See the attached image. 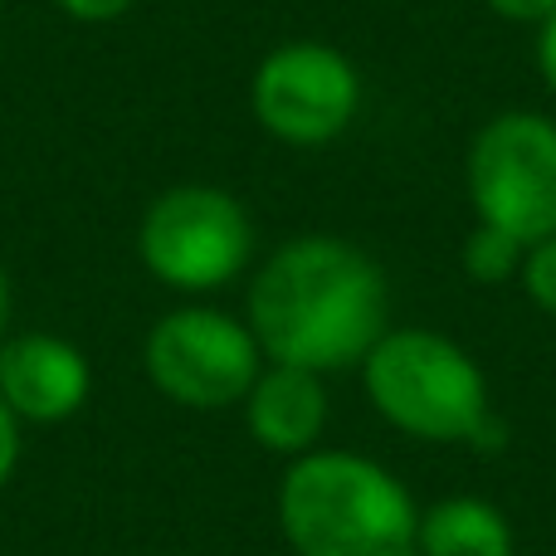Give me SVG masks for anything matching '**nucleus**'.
<instances>
[{
  "mask_svg": "<svg viewBox=\"0 0 556 556\" xmlns=\"http://www.w3.org/2000/svg\"><path fill=\"white\" fill-rule=\"evenodd\" d=\"M250 332L264 362L346 371L391 332V283L381 264L337 235H298L250 283Z\"/></svg>",
  "mask_w": 556,
  "mask_h": 556,
  "instance_id": "f257e3e1",
  "label": "nucleus"
},
{
  "mask_svg": "<svg viewBox=\"0 0 556 556\" xmlns=\"http://www.w3.org/2000/svg\"><path fill=\"white\" fill-rule=\"evenodd\" d=\"M278 528L298 556H415L420 508L386 464L313 450L278 483Z\"/></svg>",
  "mask_w": 556,
  "mask_h": 556,
  "instance_id": "f03ea898",
  "label": "nucleus"
},
{
  "mask_svg": "<svg viewBox=\"0 0 556 556\" xmlns=\"http://www.w3.org/2000/svg\"><path fill=\"white\" fill-rule=\"evenodd\" d=\"M362 381L381 420L430 444H469L493 415L479 362L430 327H391L366 352Z\"/></svg>",
  "mask_w": 556,
  "mask_h": 556,
  "instance_id": "7ed1b4c3",
  "label": "nucleus"
},
{
  "mask_svg": "<svg viewBox=\"0 0 556 556\" xmlns=\"http://www.w3.org/2000/svg\"><path fill=\"white\" fill-rule=\"evenodd\" d=\"M137 254L147 274L181 293H215L244 274L254 254V220L220 186H172L142 215Z\"/></svg>",
  "mask_w": 556,
  "mask_h": 556,
  "instance_id": "20e7f679",
  "label": "nucleus"
},
{
  "mask_svg": "<svg viewBox=\"0 0 556 556\" xmlns=\"http://www.w3.org/2000/svg\"><path fill=\"white\" fill-rule=\"evenodd\" d=\"M469 201L479 225L522 250L556 235V123L542 113H498L469 142Z\"/></svg>",
  "mask_w": 556,
  "mask_h": 556,
  "instance_id": "39448f33",
  "label": "nucleus"
},
{
  "mask_svg": "<svg viewBox=\"0 0 556 556\" xmlns=\"http://www.w3.org/2000/svg\"><path fill=\"white\" fill-rule=\"evenodd\" d=\"M147 381L186 410H225L250 395L264 371V346L250 323L220 307H176L147 332Z\"/></svg>",
  "mask_w": 556,
  "mask_h": 556,
  "instance_id": "423d86ee",
  "label": "nucleus"
},
{
  "mask_svg": "<svg viewBox=\"0 0 556 556\" xmlns=\"http://www.w3.org/2000/svg\"><path fill=\"white\" fill-rule=\"evenodd\" d=\"M254 117L288 147H323L356 123L362 74L337 45L293 39L260 59L250 84Z\"/></svg>",
  "mask_w": 556,
  "mask_h": 556,
  "instance_id": "0eeeda50",
  "label": "nucleus"
},
{
  "mask_svg": "<svg viewBox=\"0 0 556 556\" xmlns=\"http://www.w3.org/2000/svg\"><path fill=\"white\" fill-rule=\"evenodd\" d=\"M93 371L68 337L20 332L0 342V395L20 425H59L84 410Z\"/></svg>",
  "mask_w": 556,
  "mask_h": 556,
  "instance_id": "6e6552de",
  "label": "nucleus"
},
{
  "mask_svg": "<svg viewBox=\"0 0 556 556\" xmlns=\"http://www.w3.org/2000/svg\"><path fill=\"white\" fill-rule=\"evenodd\" d=\"M244 420L260 450L288 454V459H303L317 450L327 425V391L323 376L303 371V366H283L269 362L260 371V381L244 395Z\"/></svg>",
  "mask_w": 556,
  "mask_h": 556,
  "instance_id": "1a4fd4ad",
  "label": "nucleus"
},
{
  "mask_svg": "<svg viewBox=\"0 0 556 556\" xmlns=\"http://www.w3.org/2000/svg\"><path fill=\"white\" fill-rule=\"evenodd\" d=\"M415 556H513V522L489 498H444L420 508Z\"/></svg>",
  "mask_w": 556,
  "mask_h": 556,
  "instance_id": "9d476101",
  "label": "nucleus"
},
{
  "mask_svg": "<svg viewBox=\"0 0 556 556\" xmlns=\"http://www.w3.org/2000/svg\"><path fill=\"white\" fill-rule=\"evenodd\" d=\"M522 244L513 235L493 230V225H473L469 240L459 250V264L473 283H508L513 274H522Z\"/></svg>",
  "mask_w": 556,
  "mask_h": 556,
  "instance_id": "9b49d317",
  "label": "nucleus"
},
{
  "mask_svg": "<svg viewBox=\"0 0 556 556\" xmlns=\"http://www.w3.org/2000/svg\"><path fill=\"white\" fill-rule=\"evenodd\" d=\"M522 288H528V298L542 307L547 317H556V235L542 244H532L528 254H522Z\"/></svg>",
  "mask_w": 556,
  "mask_h": 556,
  "instance_id": "f8f14e48",
  "label": "nucleus"
},
{
  "mask_svg": "<svg viewBox=\"0 0 556 556\" xmlns=\"http://www.w3.org/2000/svg\"><path fill=\"white\" fill-rule=\"evenodd\" d=\"M54 5L78 25H108V20H123L137 0H54Z\"/></svg>",
  "mask_w": 556,
  "mask_h": 556,
  "instance_id": "ddd939ff",
  "label": "nucleus"
},
{
  "mask_svg": "<svg viewBox=\"0 0 556 556\" xmlns=\"http://www.w3.org/2000/svg\"><path fill=\"white\" fill-rule=\"evenodd\" d=\"M15 464H20V415L10 410L5 395H0V489L10 483Z\"/></svg>",
  "mask_w": 556,
  "mask_h": 556,
  "instance_id": "4468645a",
  "label": "nucleus"
},
{
  "mask_svg": "<svg viewBox=\"0 0 556 556\" xmlns=\"http://www.w3.org/2000/svg\"><path fill=\"white\" fill-rule=\"evenodd\" d=\"M498 20H513V25H542V20L556 10V0H483Z\"/></svg>",
  "mask_w": 556,
  "mask_h": 556,
  "instance_id": "2eb2a0df",
  "label": "nucleus"
},
{
  "mask_svg": "<svg viewBox=\"0 0 556 556\" xmlns=\"http://www.w3.org/2000/svg\"><path fill=\"white\" fill-rule=\"evenodd\" d=\"M538 68H542V78H547V88L556 93V10L538 25Z\"/></svg>",
  "mask_w": 556,
  "mask_h": 556,
  "instance_id": "dca6fc26",
  "label": "nucleus"
},
{
  "mask_svg": "<svg viewBox=\"0 0 556 556\" xmlns=\"http://www.w3.org/2000/svg\"><path fill=\"white\" fill-rule=\"evenodd\" d=\"M5 327H10V278L5 264H0V342H5Z\"/></svg>",
  "mask_w": 556,
  "mask_h": 556,
  "instance_id": "f3484780",
  "label": "nucleus"
}]
</instances>
